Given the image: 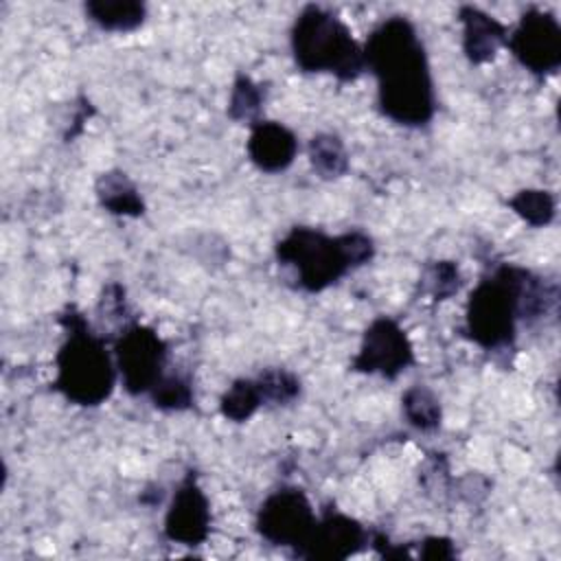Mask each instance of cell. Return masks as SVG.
Masks as SVG:
<instances>
[{
    "instance_id": "6da1fadb",
    "label": "cell",
    "mask_w": 561,
    "mask_h": 561,
    "mask_svg": "<svg viewBox=\"0 0 561 561\" xmlns=\"http://www.w3.org/2000/svg\"><path fill=\"white\" fill-rule=\"evenodd\" d=\"M366 68L377 79L381 112L405 127H421L436 110L425 48L410 20H383L364 44Z\"/></svg>"
},
{
    "instance_id": "7a4b0ae2",
    "label": "cell",
    "mask_w": 561,
    "mask_h": 561,
    "mask_svg": "<svg viewBox=\"0 0 561 561\" xmlns=\"http://www.w3.org/2000/svg\"><path fill=\"white\" fill-rule=\"evenodd\" d=\"M375 254L373 239L359 230L329 237L322 230L296 226L276 243V259L291 267L305 291H322L348 270L368 263Z\"/></svg>"
},
{
    "instance_id": "3957f363",
    "label": "cell",
    "mask_w": 561,
    "mask_h": 561,
    "mask_svg": "<svg viewBox=\"0 0 561 561\" xmlns=\"http://www.w3.org/2000/svg\"><path fill=\"white\" fill-rule=\"evenodd\" d=\"M59 322L66 329V340L55 355V388L77 405H101L112 394L118 373L103 337L75 309L61 313Z\"/></svg>"
},
{
    "instance_id": "277c9868",
    "label": "cell",
    "mask_w": 561,
    "mask_h": 561,
    "mask_svg": "<svg viewBox=\"0 0 561 561\" xmlns=\"http://www.w3.org/2000/svg\"><path fill=\"white\" fill-rule=\"evenodd\" d=\"M291 53L302 72H331L340 81H355L366 70L364 48L348 26L316 4H307L296 18Z\"/></svg>"
},
{
    "instance_id": "5b68a950",
    "label": "cell",
    "mask_w": 561,
    "mask_h": 561,
    "mask_svg": "<svg viewBox=\"0 0 561 561\" xmlns=\"http://www.w3.org/2000/svg\"><path fill=\"white\" fill-rule=\"evenodd\" d=\"M517 320L519 311L513 270L511 265H502L491 278L480 280L469 294L465 329L478 346L495 351L515 340Z\"/></svg>"
},
{
    "instance_id": "8992f818",
    "label": "cell",
    "mask_w": 561,
    "mask_h": 561,
    "mask_svg": "<svg viewBox=\"0 0 561 561\" xmlns=\"http://www.w3.org/2000/svg\"><path fill=\"white\" fill-rule=\"evenodd\" d=\"M316 524L318 517L309 497L296 486H283L270 493L256 513L259 535L274 546L294 548L296 554L311 539Z\"/></svg>"
},
{
    "instance_id": "52a82bcc",
    "label": "cell",
    "mask_w": 561,
    "mask_h": 561,
    "mask_svg": "<svg viewBox=\"0 0 561 561\" xmlns=\"http://www.w3.org/2000/svg\"><path fill=\"white\" fill-rule=\"evenodd\" d=\"M167 344L149 327L129 324L116 340V370L129 394L149 392L164 375Z\"/></svg>"
},
{
    "instance_id": "ba28073f",
    "label": "cell",
    "mask_w": 561,
    "mask_h": 561,
    "mask_svg": "<svg viewBox=\"0 0 561 561\" xmlns=\"http://www.w3.org/2000/svg\"><path fill=\"white\" fill-rule=\"evenodd\" d=\"M506 46L537 77L554 75L561 66V26L548 11L528 9L508 35Z\"/></svg>"
},
{
    "instance_id": "9c48e42d",
    "label": "cell",
    "mask_w": 561,
    "mask_h": 561,
    "mask_svg": "<svg viewBox=\"0 0 561 561\" xmlns=\"http://www.w3.org/2000/svg\"><path fill=\"white\" fill-rule=\"evenodd\" d=\"M414 364V348L397 320L379 316L364 331L362 346L353 357L351 368L357 373L381 375L386 379L399 377Z\"/></svg>"
},
{
    "instance_id": "30bf717a",
    "label": "cell",
    "mask_w": 561,
    "mask_h": 561,
    "mask_svg": "<svg viewBox=\"0 0 561 561\" xmlns=\"http://www.w3.org/2000/svg\"><path fill=\"white\" fill-rule=\"evenodd\" d=\"M210 533V504L197 478L188 473L175 489L167 515L164 535L173 543L199 546Z\"/></svg>"
},
{
    "instance_id": "8fae6325",
    "label": "cell",
    "mask_w": 561,
    "mask_h": 561,
    "mask_svg": "<svg viewBox=\"0 0 561 561\" xmlns=\"http://www.w3.org/2000/svg\"><path fill=\"white\" fill-rule=\"evenodd\" d=\"M366 543L368 533L357 519L337 511H329L322 519H318L311 539L307 541L298 557L337 561L359 552Z\"/></svg>"
},
{
    "instance_id": "7c38bea8",
    "label": "cell",
    "mask_w": 561,
    "mask_h": 561,
    "mask_svg": "<svg viewBox=\"0 0 561 561\" xmlns=\"http://www.w3.org/2000/svg\"><path fill=\"white\" fill-rule=\"evenodd\" d=\"M298 153V140L291 129L276 121H256L250 127L248 156L265 173L285 171Z\"/></svg>"
},
{
    "instance_id": "4fadbf2b",
    "label": "cell",
    "mask_w": 561,
    "mask_h": 561,
    "mask_svg": "<svg viewBox=\"0 0 561 561\" xmlns=\"http://www.w3.org/2000/svg\"><path fill=\"white\" fill-rule=\"evenodd\" d=\"M458 18L462 22V50L471 64H486L506 46L508 31L493 15L476 7H462Z\"/></svg>"
},
{
    "instance_id": "5bb4252c",
    "label": "cell",
    "mask_w": 561,
    "mask_h": 561,
    "mask_svg": "<svg viewBox=\"0 0 561 561\" xmlns=\"http://www.w3.org/2000/svg\"><path fill=\"white\" fill-rule=\"evenodd\" d=\"M94 191H96L99 204L112 215L138 217L145 213V202H142L136 184L123 171L101 173Z\"/></svg>"
},
{
    "instance_id": "9a60e30c",
    "label": "cell",
    "mask_w": 561,
    "mask_h": 561,
    "mask_svg": "<svg viewBox=\"0 0 561 561\" xmlns=\"http://www.w3.org/2000/svg\"><path fill=\"white\" fill-rule=\"evenodd\" d=\"M88 18L103 31L127 33L145 22V4L136 0H90L85 2Z\"/></svg>"
},
{
    "instance_id": "2e32d148",
    "label": "cell",
    "mask_w": 561,
    "mask_h": 561,
    "mask_svg": "<svg viewBox=\"0 0 561 561\" xmlns=\"http://www.w3.org/2000/svg\"><path fill=\"white\" fill-rule=\"evenodd\" d=\"M309 162L322 180H335L348 169V153L340 136L316 134L309 140Z\"/></svg>"
},
{
    "instance_id": "e0dca14e",
    "label": "cell",
    "mask_w": 561,
    "mask_h": 561,
    "mask_svg": "<svg viewBox=\"0 0 561 561\" xmlns=\"http://www.w3.org/2000/svg\"><path fill=\"white\" fill-rule=\"evenodd\" d=\"M403 405V414L408 419V423L421 432H432L440 425V401L438 397L425 388V386H412L403 392L401 399Z\"/></svg>"
},
{
    "instance_id": "ac0fdd59",
    "label": "cell",
    "mask_w": 561,
    "mask_h": 561,
    "mask_svg": "<svg viewBox=\"0 0 561 561\" xmlns=\"http://www.w3.org/2000/svg\"><path fill=\"white\" fill-rule=\"evenodd\" d=\"M261 405H263V397L256 386V379H237L221 394V401H219L221 414L234 423L248 421Z\"/></svg>"
},
{
    "instance_id": "d6986e66",
    "label": "cell",
    "mask_w": 561,
    "mask_h": 561,
    "mask_svg": "<svg viewBox=\"0 0 561 561\" xmlns=\"http://www.w3.org/2000/svg\"><path fill=\"white\" fill-rule=\"evenodd\" d=\"M508 206L513 208L515 215H519L533 228L548 226L557 213L554 197L548 191H539V188H524L515 193L508 199Z\"/></svg>"
},
{
    "instance_id": "ffe728a7",
    "label": "cell",
    "mask_w": 561,
    "mask_h": 561,
    "mask_svg": "<svg viewBox=\"0 0 561 561\" xmlns=\"http://www.w3.org/2000/svg\"><path fill=\"white\" fill-rule=\"evenodd\" d=\"M263 105V90L259 83H254L250 77L239 75L232 83L230 101H228V116L232 121H245L254 125L259 121Z\"/></svg>"
},
{
    "instance_id": "44dd1931",
    "label": "cell",
    "mask_w": 561,
    "mask_h": 561,
    "mask_svg": "<svg viewBox=\"0 0 561 561\" xmlns=\"http://www.w3.org/2000/svg\"><path fill=\"white\" fill-rule=\"evenodd\" d=\"M256 386L261 390L263 403L285 405L291 403L300 394V381L294 373L285 368H267L256 377Z\"/></svg>"
},
{
    "instance_id": "7402d4cb",
    "label": "cell",
    "mask_w": 561,
    "mask_h": 561,
    "mask_svg": "<svg viewBox=\"0 0 561 561\" xmlns=\"http://www.w3.org/2000/svg\"><path fill=\"white\" fill-rule=\"evenodd\" d=\"M460 287V272L454 261H432L421 274V289L434 300L454 296Z\"/></svg>"
},
{
    "instance_id": "603a6c76",
    "label": "cell",
    "mask_w": 561,
    "mask_h": 561,
    "mask_svg": "<svg viewBox=\"0 0 561 561\" xmlns=\"http://www.w3.org/2000/svg\"><path fill=\"white\" fill-rule=\"evenodd\" d=\"M156 408L180 412L188 410L193 403V388L191 381L182 375H162L160 381L149 390Z\"/></svg>"
},
{
    "instance_id": "cb8c5ba5",
    "label": "cell",
    "mask_w": 561,
    "mask_h": 561,
    "mask_svg": "<svg viewBox=\"0 0 561 561\" xmlns=\"http://www.w3.org/2000/svg\"><path fill=\"white\" fill-rule=\"evenodd\" d=\"M456 554L451 539L447 537H427L421 541L419 557L421 559H451Z\"/></svg>"
}]
</instances>
